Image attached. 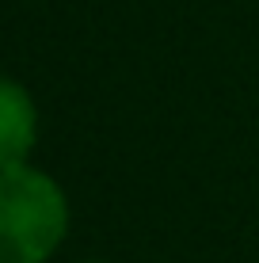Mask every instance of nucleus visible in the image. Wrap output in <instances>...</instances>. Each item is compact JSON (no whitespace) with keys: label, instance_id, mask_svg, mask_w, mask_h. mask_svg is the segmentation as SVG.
Listing matches in <instances>:
<instances>
[{"label":"nucleus","instance_id":"1","mask_svg":"<svg viewBox=\"0 0 259 263\" xmlns=\"http://www.w3.org/2000/svg\"><path fill=\"white\" fill-rule=\"evenodd\" d=\"M69 225V206L50 176L0 168V263H46Z\"/></svg>","mask_w":259,"mask_h":263},{"label":"nucleus","instance_id":"2","mask_svg":"<svg viewBox=\"0 0 259 263\" xmlns=\"http://www.w3.org/2000/svg\"><path fill=\"white\" fill-rule=\"evenodd\" d=\"M34 130H38V119L27 88L0 77V168L23 164L34 145Z\"/></svg>","mask_w":259,"mask_h":263}]
</instances>
